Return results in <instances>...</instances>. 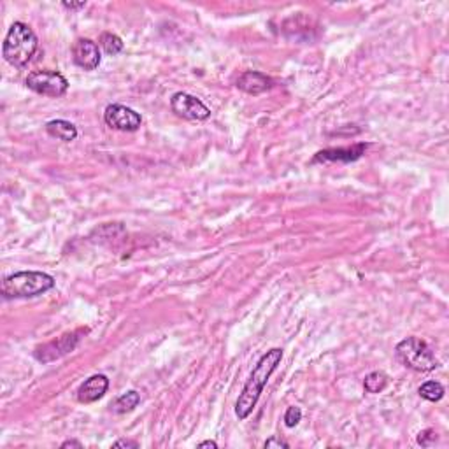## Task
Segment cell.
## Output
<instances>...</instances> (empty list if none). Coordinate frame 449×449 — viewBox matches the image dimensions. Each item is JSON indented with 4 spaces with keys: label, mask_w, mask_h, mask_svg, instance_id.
<instances>
[{
    "label": "cell",
    "mask_w": 449,
    "mask_h": 449,
    "mask_svg": "<svg viewBox=\"0 0 449 449\" xmlns=\"http://www.w3.org/2000/svg\"><path fill=\"white\" fill-rule=\"evenodd\" d=\"M265 448H285V449H288L290 448V444L286 443V441H283V439H278V437H271V439H267L265 441V444H264Z\"/></svg>",
    "instance_id": "20"
},
{
    "label": "cell",
    "mask_w": 449,
    "mask_h": 449,
    "mask_svg": "<svg viewBox=\"0 0 449 449\" xmlns=\"http://www.w3.org/2000/svg\"><path fill=\"white\" fill-rule=\"evenodd\" d=\"M171 109L176 116L188 121H206L211 118V109L197 97L178 92L171 99Z\"/></svg>",
    "instance_id": "6"
},
{
    "label": "cell",
    "mask_w": 449,
    "mask_h": 449,
    "mask_svg": "<svg viewBox=\"0 0 449 449\" xmlns=\"http://www.w3.org/2000/svg\"><path fill=\"white\" fill-rule=\"evenodd\" d=\"M62 7L69 11H79V9H85L86 2H62Z\"/></svg>",
    "instance_id": "22"
},
{
    "label": "cell",
    "mask_w": 449,
    "mask_h": 449,
    "mask_svg": "<svg viewBox=\"0 0 449 449\" xmlns=\"http://www.w3.org/2000/svg\"><path fill=\"white\" fill-rule=\"evenodd\" d=\"M25 85L32 92L44 97H53V99L66 95L69 90V81L56 70H34L27 75Z\"/></svg>",
    "instance_id": "5"
},
{
    "label": "cell",
    "mask_w": 449,
    "mask_h": 449,
    "mask_svg": "<svg viewBox=\"0 0 449 449\" xmlns=\"http://www.w3.org/2000/svg\"><path fill=\"white\" fill-rule=\"evenodd\" d=\"M235 86L240 92L257 97L269 92V90L274 86V81H272V78H269V75L264 73H258V70H246V73L239 75Z\"/></svg>",
    "instance_id": "11"
},
{
    "label": "cell",
    "mask_w": 449,
    "mask_h": 449,
    "mask_svg": "<svg viewBox=\"0 0 449 449\" xmlns=\"http://www.w3.org/2000/svg\"><path fill=\"white\" fill-rule=\"evenodd\" d=\"M73 60L82 70H95L100 66V49L92 39H78L73 44Z\"/></svg>",
    "instance_id": "10"
},
{
    "label": "cell",
    "mask_w": 449,
    "mask_h": 449,
    "mask_svg": "<svg viewBox=\"0 0 449 449\" xmlns=\"http://www.w3.org/2000/svg\"><path fill=\"white\" fill-rule=\"evenodd\" d=\"M104 121L107 127L120 132H135L142 125L141 114L123 104H109L104 111Z\"/></svg>",
    "instance_id": "8"
},
{
    "label": "cell",
    "mask_w": 449,
    "mask_h": 449,
    "mask_svg": "<svg viewBox=\"0 0 449 449\" xmlns=\"http://www.w3.org/2000/svg\"><path fill=\"white\" fill-rule=\"evenodd\" d=\"M300 419H302L300 407H297V405H292V407L286 409V412H285V425L288 426V429H295V426L300 423Z\"/></svg>",
    "instance_id": "18"
},
{
    "label": "cell",
    "mask_w": 449,
    "mask_h": 449,
    "mask_svg": "<svg viewBox=\"0 0 449 449\" xmlns=\"http://www.w3.org/2000/svg\"><path fill=\"white\" fill-rule=\"evenodd\" d=\"M113 448H139V443L135 441H128V439H120L113 444Z\"/></svg>",
    "instance_id": "21"
},
{
    "label": "cell",
    "mask_w": 449,
    "mask_h": 449,
    "mask_svg": "<svg viewBox=\"0 0 449 449\" xmlns=\"http://www.w3.org/2000/svg\"><path fill=\"white\" fill-rule=\"evenodd\" d=\"M395 355L404 367L414 372H430L439 367L432 347L419 337H407L395 346Z\"/></svg>",
    "instance_id": "4"
},
{
    "label": "cell",
    "mask_w": 449,
    "mask_h": 449,
    "mask_svg": "<svg viewBox=\"0 0 449 449\" xmlns=\"http://www.w3.org/2000/svg\"><path fill=\"white\" fill-rule=\"evenodd\" d=\"M62 449H67V448H78L81 449L82 444L79 443V441H66V443H62V446H60Z\"/></svg>",
    "instance_id": "23"
},
{
    "label": "cell",
    "mask_w": 449,
    "mask_h": 449,
    "mask_svg": "<svg viewBox=\"0 0 449 449\" xmlns=\"http://www.w3.org/2000/svg\"><path fill=\"white\" fill-rule=\"evenodd\" d=\"M46 132H48V135H51L53 139H59V141L63 142H70L78 137V128L67 120L48 121V123H46Z\"/></svg>",
    "instance_id": "13"
},
{
    "label": "cell",
    "mask_w": 449,
    "mask_h": 449,
    "mask_svg": "<svg viewBox=\"0 0 449 449\" xmlns=\"http://www.w3.org/2000/svg\"><path fill=\"white\" fill-rule=\"evenodd\" d=\"M109 390V379L104 374H95L85 381L81 386L78 388V400L81 404H93Z\"/></svg>",
    "instance_id": "12"
},
{
    "label": "cell",
    "mask_w": 449,
    "mask_h": 449,
    "mask_svg": "<svg viewBox=\"0 0 449 449\" xmlns=\"http://www.w3.org/2000/svg\"><path fill=\"white\" fill-rule=\"evenodd\" d=\"M55 288V278L46 272L21 271L6 276L0 285L4 299H32Z\"/></svg>",
    "instance_id": "3"
},
{
    "label": "cell",
    "mask_w": 449,
    "mask_h": 449,
    "mask_svg": "<svg viewBox=\"0 0 449 449\" xmlns=\"http://www.w3.org/2000/svg\"><path fill=\"white\" fill-rule=\"evenodd\" d=\"M386 386H388V376L381 371L371 372V374L365 377V381H364L365 391H367V393H372V395L381 393V391H383Z\"/></svg>",
    "instance_id": "17"
},
{
    "label": "cell",
    "mask_w": 449,
    "mask_h": 449,
    "mask_svg": "<svg viewBox=\"0 0 449 449\" xmlns=\"http://www.w3.org/2000/svg\"><path fill=\"white\" fill-rule=\"evenodd\" d=\"M283 360V350L281 347H272L269 350L264 357L258 360V364L254 365L253 372L250 374V379L244 384L242 391H240L239 398L235 402V414L239 419H246L247 416L253 412V409L257 407L258 400H260V395L264 391L265 384L271 379L272 372L278 369V365Z\"/></svg>",
    "instance_id": "1"
},
{
    "label": "cell",
    "mask_w": 449,
    "mask_h": 449,
    "mask_svg": "<svg viewBox=\"0 0 449 449\" xmlns=\"http://www.w3.org/2000/svg\"><path fill=\"white\" fill-rule=\"evenodd\" d=\"M100 48H102L107 55L116 56L123 51L125 44L123 41H121V37H118L116 34H113V32H104V34L100 35Z\"/></svg>",
    "instance_id": "15"
},
{
    "label": "cell",
    "mask_w": 449,
    "mask_h": 449,
    "mask_svg": "<svg viewBox=\"0 0 449 449\" xmlns=\"http://www.w3.org/2000/svg\"><path fill=\"white\" fill-rule=\"evenodd\" d=\"M139 404H141V395L135 390H130L114 400L113 411L118 412V414H127V412L134 411Z\"/></svg>",
    "instance_id": "14"
},
{
    "label": "cell",
    "mask_w": 449,
    "mask_h": 449,
    "mask_svg": "<svg viewBox=\"0 0 449 449\" xmlns=\"http://www.w3.org/2000/svg\"><path fill=\"white\" fill-rule=\"evenodd\" d=\"M88 332V330H75V332H70V333H66V336L59 337L56 340H51V343L44 344V346L37 347L34 353L35 360L42 362V364H49V362L56 360V358H62L66 357L67 353H70V351H74L75 347H78L79 340H81V336H85V333Z\"/></svg>",
    "instance_id": "7"
},
{
    "label": "cell",
    "mask_w": 449,
    "mask_h": 449,
    "mask_svg": "<svg viewBox=\"0 0 449 449\" xmlns=\"http://www.w3.org/2000/svg\"><path fill=\"white\" fill-rule=\"evenodd\" d=\"M39 48V39L35 32L23 21H14L4 39L2 55L13 67L28 66Z\"/></svg>",
    "instance_id": "2"
},
{
    "label": "cell",
    "mask_w": 449,
    "mask_h": 449,
    "mask_svg": "<svg viewBox=\"0 0 449 449\" xmlns=\"http://www.w3.org/2000/svg\"><path fill=\"white\" fill-rule=\"evenodd\" d=\"M419 397L425 398V400L429 402H439L441 398L444 397V393H446V390H444V386L441 383H437V381H426L425 384H422L418 390Z\"/></svg>",
    "instance_id": "16"
},
{
    "label": "cell",
    "mask_w": 449,
    "mask_h": 449,
    "mask_svg": "<svg viewBox=\"0 0 449 449\" xmlns=\"http://www.w3.org/2000/svg\"><path fill=\"white\" fill-rule=\"evenodd\" d=\"M437 441V432L432 429H426L423 430V432L418 433V444L423 448H429L432 446V444H436Z\"/></svg>",
    "instance_id": "19"
},
{
    "label": "cell",
    "mask_w": 449,
    "mask_h": 449,
    "mask_svg": "<svg viewBox=\"0 0 449 449\" xmlns=\"http://www.w3.org/2000/svg\"><path fill=\"white\" fill-rule=\"evenodd\" d=\"M367 142H358V144L347 146V148L321 149L314 154L311 164H333V161H339V164H351V161L360 160L365 154V151H367Z\"/></svg>",
    "instance_id": "9"
},
{
    "label": "cell",
    "mask_w": 449,
    "mask_h": 449,
    "mask_svg": "<svg viewBox=\"0 0 449 449\" xmlns=\"http://www.w3.org/2000/svg\"><path fill=\"white\" fill-rule=\"evenodd\" d=\"M199 448H213V449H216L218 444L214 443V441H204V443L199 444Z\"/></svg>",
    "instance_id": "24"
}]
</instances>
